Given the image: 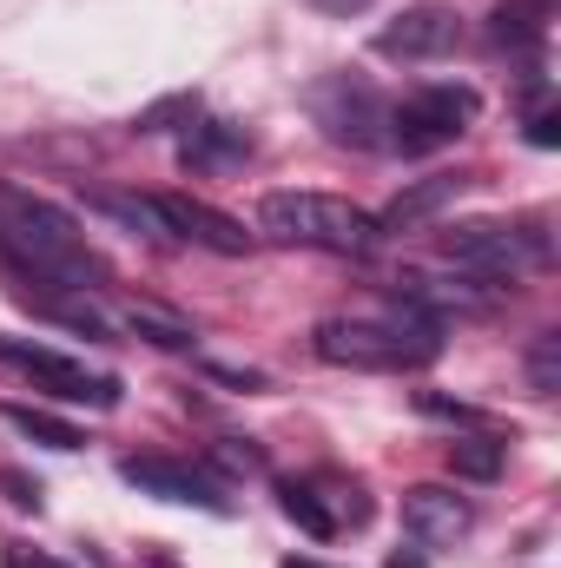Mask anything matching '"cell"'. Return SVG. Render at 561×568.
I'll list each match as a JSON object with an SVG mask.
<instances>
[{"mask_svg": "<svg viewBox=\"0 0 561 568\" xmlns=\"http://www.w3.org/2000/svg\"><path fill=\"white\" fill-rule=\"evenodd\" d=\"M198 120V93H178V100H159L133 120V133H172V126H192Z\"/></svg>", "mask_w": 561, "mask_h": 568, "instance_id": "obj_21", "label": "cell"}, {"mask_svg": "<svg viewBox=\"0 0 561 568\" xmlns=\"http://www.w3.org/2000/svg\"><path fill=\"white\" fill-rule=\"evenodd\" d=\"M159 219H165L172 239H192V245H205V252H218V258H245V252H252V232H245L238 219H225L218 205H205V199L159 192Z\"/></svg>", "mask_w": 561, "mask_h": 568, "instance_id": "obj_11", "label": "cell"}, {"mask_svg": "<svg viewBox=\"0 0 561 568\" xmlns=\"http://www.w3.org/2000/svg\"><path fill=\"white\" fill-rule=\"evenodd\" d=\"M442 324L417 311V304H404L397 297V317H324L317 324V357L324 364H337V371H422V364H436V351H442V337H436Z\"/></svg>", "mask_w": 561, "mask_h": 568, "instance_id": "obj_2", "label": "cell"}, {"mask_svg": "<svg viewBox=\"0 0 561 568\" xmlns=\"http://www.w3.org/2000/svg\"><path fill=\"white\" fill-rule=\"evenodd\" d=\"M120 476H126L133 489H145V496H159V503H185V509L232 516L225 483H218V476H205V469H192V463H172V456H126V463H120Z\"/></svg>", "mask_w": 561, "mask_h": 568, "instance_id": "obj_8", "label": "cell"}, {"mask_svg": "<svg viewBox=\"0 0 561 568\" xmlns=\"http://www.w3.org/2000/svg\"><path fill=\"white\" fill-rule=\"evenodd\" d=\"M502 463H509V443H502V436H489V429H476V436H456V443H449V469H456V476H469V483H496V476H502Z\"/></svg>", "mask_w": 561, "mask_h": 568, "instance_id": "obj_16", "label": "cell"}, {"mask_svg": "<svg viewBox=\"0 0 561 568\" xmlns=\"http://www.w3.org/2000/svg\"><path fill=\"white\" fill-rule=\"evenodd\" d=\"M178 159H185V172H232V165L252 159V133L232 126V120H192Z\"/></svg>", "mask_w": 561, "mask_h": 568, "instance_id": "obj_12", "label": "cell"}, {"mask_svg": "<svg viewBox=\"0 0 561 568\" xmlns=\"http://www.w3.org/2000/svg\"><path fill=\"white\" fill-rule=\"evenodd\" d=\"M120 317H126V331H140L145 344H159V351H192V344H198V331H192L178 311L152 304V297H133V304H120Z\"/></svg>", "mask_w": 561, "mask_h": 568, "instance_id": "obj_14", "label": "cell"}, {"mask_svg": "<svg viewBox=\"0 0 561 568\" xmlns=\"http://www.w3.org/2000/svg\"><path fill=\"white\" fill-rule=\"evenodd\" d=\"M278 509L297 523V529H310V536H337V523L324 516V503H317L310 483H278Z\"/></svg>", "mask_w": 561, "mask_h": 568, "instance_id": "obj_18", "label": "cell"}, {"mask_svg": "<svg viewBox=\"0 0 561 568\" xmlns=\"http://www.w3.org/2000/svg\"><path fill=\"white\" fill-rule=\"evenodd\" d=\"M310 120L324 126V140L357 145V152H390V100L357 80V73H324L310 93Z\"/></svg>", "mask_w": 561, "mask_h": 568, "instance_id": "obj_4", "label": "cell"}, {"mask_svg": "<svg viewBox=\"0 0 561 568\" xmlns=\"http://www.w3.org/2000/svg\"><path fill=\"white\" fill-rule=\"evenodd\" d=\"M536 13H542L536 0H502L496 7V47H536L542 40V20Z\"/></svg>", "mask_w": 561, "mask_h": 568, "instance_id": "obj_19", "label": "cell"}, {"mask_svg": "<svg viewBox=\"0 0 561 568\" xmlns=\"http://www.w3.org/2000/svg\"><path fill=\"white\" fill-rule=\"evenodd\" d=\"M0 245L33 272V278H53V284H73V291H93L106 284V265L100 252L86 245V232L73 225V212H60L53 199L0 179Z\"/></svg>", "mask_w": 561, "mask_h": 568, "instance_id": "obj_1", "label": "cell"}, {"mask_svg": "<svg viewBox=\"0 0 561 568\" xmlns=\"http://www.w3.org/2000/svg\"><path fill=\"white\" fill-rule=\"evenodd\" d=\"M529 140H536V145H555V140H561L555 106H536V113H529Z\"/></svg>", "mask_w": 561, "mask_h": 568, "instance_id": "obj_25", "label": "cell"}, {"mask_svg": "<svg viewBox=\"0 0 561 568\" xmlns=\"http://www.w3.org/2000/svg\"><path fill=\"white\" fill-rule=\"evenodd\" d=\"M422 417H449V424H482V410H469V404H449V397H417Z\"/></svg>", "mask_w": 561, "mask_h": 568, "instance_id": "obj_22", "label": "cell"}, {"mask_svg": "<svg viewBox=\"0 0 561 568\" xmlns=\"http://www.w3.org/2000/svg\"><path fill=\"white\" fill-rule=\"evenodd\" d=\"M0 417L20 429V436H33V443H47V449H80L86 436L67 424V417H53V410H27V404H0Z\"/></svg>", "mask_w": 561, "mask_h": 568, "instance_id": "obj_17", "label": "cell"}, {"mask_svg": "<svg viewBox=\"0 0 561 568\" xmlns=\"http://www.w3.org/2000/svg\"><path fill=\"white\" fill-rule=\"evenodd\" d=\"M390 568H422V556H390Z\"/></svg>", "mask_w": 561, "mask_h": 568, "instance_id": "obj_27", "label": "cell"}, {"mask_svg": "<svg viewBox=\"0 0 561 568\" xmlns=\"http://www.w3.org/2000/svg\"><path fill=\"white\" fill-rule=\"evenodd\" d=\"M284 568H324V562H284Z\"/></svg>", "mask_w": 561, "mask_h": 568, "instance_id": "obj_28", "label": "cell"}, {"mask_svg": "<svg viewBox=\"0 0 561 568\" xmlns=\"http://www.w3.org/2000/svg\"><path fill=\"white\" fill-rule=\"evenodd\" d=\"M258 232L272 245H304V252H337V258H364L384 232L377 212L337 199V192H265L258 199Z\"/></svg>", "mask_w": 561, "mask_h": 568, "instance_id": "obj_3", "label": "cell"}, {"mask_svg": "<svg viewBox=\"0 0 561 568\" xmlns=\"http://www.w3.org/2000/svg\"><path fill=\"white\" fill-rule=\"evenodd\" d=\"M310 13H330V20H350V13H364V7H377V0H304Z\"/></svg>", "mask_w": 561, "mask_h": 568, "instance_id": "obj_26", "label": "cell"}, {"mask_svg": "<svg viewBox=\"0 0 561 568\" xmlns=\"http://www.w3.org/2000/svg\"><path fill=\"white\" fill-rule=\"evenodd\" d=\"M549 245H542V232H516V225H502V219H469V225H449L442 232V258L456 265V272H469V278L496 284V278H516L529 258H542Z\"/></svg>", "mask_w": 561, "mask_h": 568, "instance_id": "obj_6", "label": "cell"}, {"mask_svg": "<svg viewBox=\"0 0 561 568\" xmlns=\"http://www.w3.org/2000/svg\"><path fill=\"white\" fill-rule=\"evenodd\" d=\"M404 529L417 549H456L476 529V509L449 483H417V489H404Z\"/></svg>", "mask_w": 561, "mask_h": 568, "instance_id": "obj_9", "label": "cell"}, {"mask_svg": "<svg viewBox=\"0 0 561 568\" xmlns=\"http://www.w3.org/2000/svg\"><path fill=\"white\" fill-rule=\"evenodd\" d=\"M86 205L93 212H106V219H120L126 232H140V239H172L165 232V219H159V199L152 192H113V185H93L86 192Z\"/></svg>", "mask_w": 561, "mask_h": 568, "instance_id": "obj_15", "label": "cell"}, {"mask_svg": "<svg viewBox=\"0 0 561 568\" xmlns=\"http://www.w3.org/2000/svg\"><path fill=\"white\" fill-rule=\"evenodd\" d=\"M0 568H67V562H53L47 549H27V542H7V556H0Z\"/></svg>", "mask_w": 561, "mask_h": 568, "instance_id": "obj_23", "label": "cell"}, {"mask_svg": "<svg viewBox=\"0 0 561 568\" xmlns=\"http://www.w3.org/2000/svg\"><path fill=\"white\" fill-rule=\"evenodd\" d=\"M0 483H7V496H13L20 509H40V483H27L20 469H0Z\"/></svg>", "mask_w": 561, "mask_h": 568, "instance_id": "obj_24", "label": "cell"}, {"mask_svg": "<svg viewBox=\"0 0 561 568\" xmlns=\"http://www.w3.org/2000/svg\"><path fill=\"white\" fill-rule=\"evenodd\" d=\"M469 120H476L469 87H422V93L390 106V152H436V145L462 140Z\"/></svg>", "mask_w": 561, "mask_h": 568, "instance_id": "obj_7", "label": "cell"}, {"mask_svg": "<svg viewBox=\"0 0 561 568\" xmlns=\"http://www.w3.org/2000/svg\"><path fill=\"white\" fill-rule=\"evenodd\" d=\"M529 384H536V397H555L561 390V331H542V337H536V351H529Z\"/></svg>", "mask_w": 561, "mask_h": 568, "instance_id": "obj_20", "label": "cell"}, {"mask_svg": "<svg viewBox=\"0 0 561 568\" xmlns=\"http://www.w3.org/2000/svg\"><path fill=\"white\" fill-rule=\"evenodd\" d=\"M456 192H462V172H436V179H422V185H410V192L390 199V212L377 219V232H410V225H422L429 212H442Z\"/></svg>", "mask_w": 561, "mask_h": 568, "instance_id": "obj_13", "label": "cell"}, {"mask_svg": "<svg viewBox=\"0 0 561 568\" xmlns=\"http://www.w3.org/2000/svg\"><path fill=\"white\" fill-rule=\"evenodd\" d=\"M0 364L20 371L33 390H47V397H60V404H86V410H113L120 390H126L113 371H86L80 357L47 351V344H27V337H0Z\"/></svg>", "mask_w": 561, "mask_h": 568, "instance_id": "obj_5", "label": "cell"}, {"mask_svg": "<svg viewBox=\"0 0 561 568\" xmlns=\"http://www.w3.org/2000/svg\"><path fill=\"white\" fill-rule=\"evenodd\" d=\"M456 40H462V20H456V7H436V0H422V7L397 13V20L377 33V53H384V60H442Z\"/></svg>", "mask_w": 561, "mask_h": 568, "instance_id": "obj_10", "label": "cell"}]
</instances>
